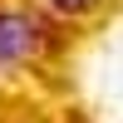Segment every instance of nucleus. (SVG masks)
<instances>
[{
    "instance_id": "obj_2",
    "label": "nucleus",
    "mask_w": 123,
    "mask_h": 123,
    "mask_svg": "<svg viewBox=\"0 0 123 123\" xmlns=\"http://www.w3.org/2000/svg\"><path fill=\"white\" fill-rule=\"evenodd\" d=\"M44 5H49V10H59V15H69V20H74V15H89V10L98 5V0H44Z\"/></svg>"
},
{
    "instance_id": "obj_1",
    "label": "nucleus",
    "mask_w": 123,
    "mask_h": 123,
    "mask_svg": "<svg viewBox=\"0 0 123 123\" xmlns=\"http://www.w3.org/2000/svg\"><path fill=\"white\" fill-rule=\"evenodd\" d=\"M39 54V25L25 10H0V69L30 64Z\"/></svg>"
}]
</instances>
